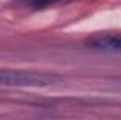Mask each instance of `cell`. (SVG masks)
<instances>
[{"mask_svg":"<svg viewBox=\"0 0 121 120\" xmlns=\"http://www.w3.org/2000/svg\"><path fill=\"white\" fill-rule=\"evenodd\" d=\"M87 45L96 50L121 51V32H107L93 35L87 40Z\"/></svg>","mask_w":121,"mask_h":120,"instance_id":"7a4b0ae2","label":"cell"},{"mask_svg":"<svg viewBox=\"0 0 121 120\" xmlns=\"http://www.w3.org/2000/svg\"><path fill=\"white\" fill-rule=\"evenodd\" d=\"M59 81V76L42 72L0 69V85L10 86H47Z\"/></svg>","mask_w":121,"mask_h":120,"instance_id":"6da1fadb","label":"cell"}]
</instances>
